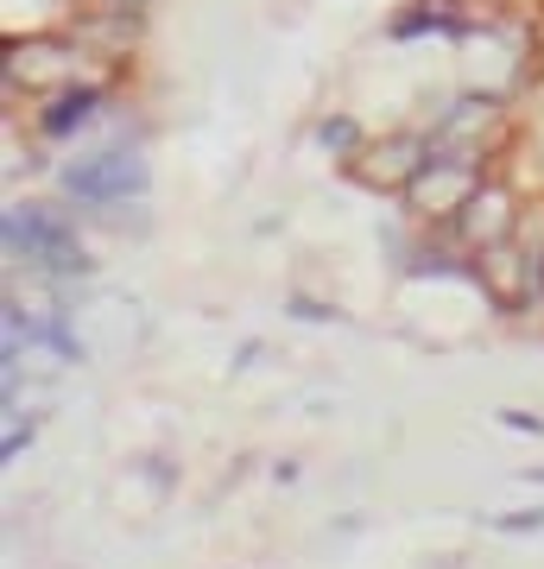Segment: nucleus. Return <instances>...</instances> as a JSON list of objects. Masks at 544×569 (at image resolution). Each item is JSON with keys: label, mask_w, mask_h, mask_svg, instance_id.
I'll return each mask as SVG.
<instances>
[{"label": "nucleus", "mask_w": 544, "mask_h": 569, "mask_svg": "<svg viewBox=\"0 0 544 569\" xmlns=\"http://www.w3.org/2000/svg\"><path fill=\"white\" fill-rule=\"evenodd\" d=\"M7 253H26V266H44V272H58V279H89L96 260H89V247L77 241V228L51 216V209H7Z\"/></svg>", "instance_id": "1"}, {"label": "nucleus", "mask_w": 544, "mask_h": 569, "mask_svg": "<svg viewBox=\"0 0 544 569\" xmlns=\"http://www.w3.org/2000/svg\"><path fill=\"white\" fill-rule=\"evenodd\" d=\"M63 190L77 197V203H127V197H140L146 190V164L133 152H96V159H77L63 164Z\"/></svg>", "instance_id": "2"}, {"label": "nucleus", "mask_w": 544, "mask_h": 569, "mask_svg": "<svg viewBox=\"0 0 544 569\" xmlns=\"http://www.w3.org/2000/svg\"><path fill=\"white\" fill-rule=\"evenodd\" d=\"M475 190H482V164L468 159V152H463V159H437V146H431V164L405 183L399 197L418 209V216H424V209H431V216H456Z\"/></svg>", "instance_id": "3"}, {"label": "nucleus", "mask_w": 544, "mask_h": 569, "mask_svg": "<svg viewBox=\"0 0 544 569\" xmlns=\"http://www.w3.org/2000/svg\"><path fill=\"white\" fill-rule=\"evenodd\" d=\"M506 209H513V197H506L501 183H482V190L456 209V234H463L475 253L494 247V241H506V234H513V216H506Z\"/></svg>", "instance_id": "4"}, {"label": "nucleus", "mask_w": 544, "mask_h": 569, "mask_svg": "<svg viewBox=\"0 0 544 569\" xmlns=\"http://www.w3.org/2000/svg\"><path fill=\"white\" fill-rule=\"evenodd\" d=\"M424 164H431V140H418V133H399V140L374 146L362 159V178L380 183V190H405V183L418 178Z\"/></svg>", "instance_id": "5"}, {"label": "nucleus", "mask_w": 544, "mask_h": 569, "mask_svg": "<svg viewBox=\"0 0 544 569\" xmlns=\"http://www.w3.org/2000/svg\"><path fill=\"white\" fill-rule=\"evenodd\" d=\"M96 108H101V89L96 82H82V89H63L58 102L39 114V127H44V140H70L77 127H89L96 121Z\"/></svg>", "instance_id": "6"}, {"label": "nucleus", "mask_w": 544, "mask_h": 569, "mask_svg": "<svg viewBox=\"0 0 544 569\" xmlns=\"http://www.w3.org/2000/svg\"><path fill=\"white\" fill-rule=\"evenodd\" d=\"M323 146H336V152H355V146H362V133H355V121H323Z\"/></svg>", "instance_id": "7"}, {"label": "nucleus", "mask_w": 544, "mask_h": 569, "mask_svg": "<svg viewBox=\"0 0 544 569\" xmlns=\"http://www.w3.org/2000/svg\"><path fill=\"white\" fill-rule=\"evenodd\" d=\"M494 526H501V531H538L544 526V507L538 512H506V519H494Z\"/></svg>", "instance_id": "8"}, {"label": "nucleus", "mask_w": 544, "mask_h": 569, "mask_svg": "<svg viewBox=\"0 0 544 569\" xmlns=\"http://www.w3.org/2000/svg\"><path fill=\"white\" fill-rule=\"evenodd\" d=\"M501 425H506V430H520V437H525V430L538 437V430H544V418H532V411H501Z\"/></svg>", "instance_id": "9"}]
</instances>
